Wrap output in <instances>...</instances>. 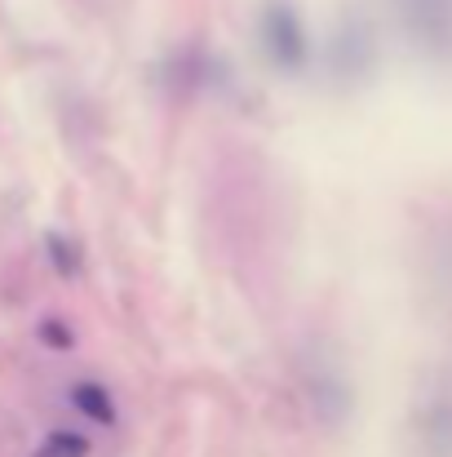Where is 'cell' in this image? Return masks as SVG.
Wrapping results in <instances>:
<instances>
[{"instance_id":"3","label":"cell","mask_w":452,"mask_h":457,"mask_svg":"<svg viewBox=\"0 0 452 457\" xmlns=\"http://www.w3.org/2000/svg\"><path fill=\"white\" fill-rule=\"evenodd\" d=\"M31 457H89V440H85L80 431L58 427V431H49V436L36 445V453Z\"/></svg>"},{"instance_id":"4","label":"cell","mask_w":452,"mask_h":457,"mask_svg":"<svg viewBox=\"0 0 452 457\" xmlns=\"http://www.w3.org/2000/svg\"><path fill=\"white\" fill-rule=\"evenodd\" d=\"M45 249H49V258H53V267H58L62 276H76V271H80V249H76L71 240L49 236V240H45Z\"/></svg>"},{"instance_id":"2","label":"cell","mask_w":452,"mask_h":457,"mask_svg":"<svg viewBox=\"0 0 452 457\" xmlns=\"http://www.w3.org/2000/svg\"><path fill=\"white\" fill-rule=\"evenodd\" d=\"M67 400H71V409L80 418H89L98 427H116V400H111V391L103 382H76L67 391Z\"/></svg>"},{"instance_id":"1","label":"cell","mask_w":452,"mask_h":457,"mask_svg":"<svg viewBox=\"0 0 452 457\" xmlns=\"http://www.w3.org/2000/svg\"><path fill=\"white\" fill-rule=\"evenodd\" d=\"M262 49H267V58L280 71H301L306 58H310V45H306L298 13L289 4H280V0L267 4V13H262Z\"/></svg>"},{"instance_id":"5","label":"cell","mask_w":452,"mask_h":457,"mask_svg":"<svg viewBox=\"0 0 452 457\" xmlns=\"http://www.w3.org/2000/svg\"><path fill=\"white\" fill-rule=\"evenodd\" d=\"M40 342L53 346V351H67L71 346V328L62 320H40Z\"/></svg>"}]
</instances>
